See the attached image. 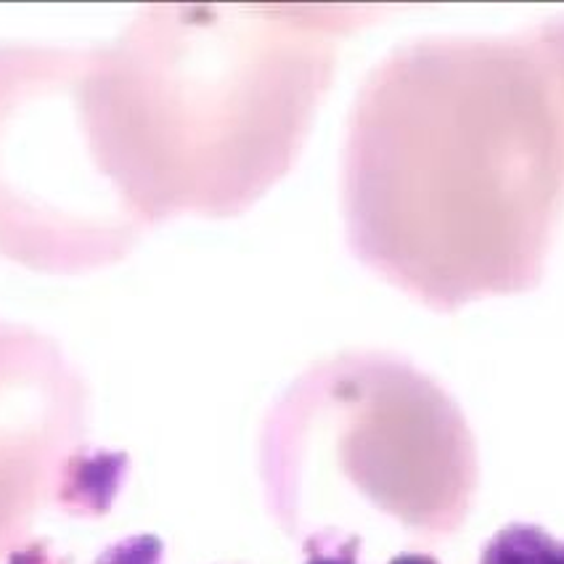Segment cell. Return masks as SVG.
Here are the masks:
<instances>
[{"instance_id":"cell-1","label":"cell","mask_w":564,"mask_h":564,"mask_svg":"<svg viewBox=\"0 0 564 564\" xmlns=\"http://www.w3.org/2000/svg\"><path fill=\"white\" fill-rule=\"evenodd\" d=\"M265 6H143L90 45L98 165L143 226L252 205L290 165L326 58Z\"/></svg>"},{"instance_id":"cell-2","label":"cell","mask_w":564,"mask_h":564,"mask_svg":"<svg viewBox=\"0 0 564 564\" xmlns=\"http://www.w3.org/2000/svg\"><path fill=\"white\" fill-rule=\"evenodd\" d=\"M88 48L0 43V258L37 273L115 265L147 231L98 165Z\"/></svg>"},{"instance_id":"cell-3","label":"cell","mask_w":564,"mask_h":564,"mask_svg":"<svg viewBox=\"0 0 564 564\" xmlns=\"http://www.w3.org/2000/svg\"><path fill=\"white\" fill-rule=\"evenodd\" d=\"M83 377L45 334L0 321V560L28 543L85 435Z\"/></svg>"},{"instance_id":"cell-4","label":"cell","mask_w":564,"mask_h":564,"mask_svg":"<svg viewBox=\"0 0 564 564\" xmlns=\"http://www.w3.org/2000/svg\"><path fill=\"white\" fill-rule=\"evenodd\" d=\"M130 471L128 454H111L80 445L67 456L58 471L54 503L64 514L77 520L104 517L120 494L124 477Z\"/></svg>"},{"instance_id":"cell-5","label":"cell","mask_w":564,"mask_h":564,"mask_svg":"<svg viewBox=\"0 0 564 564\" xmlns=\"http://www.w3.org/2000/svg\"><path fill=\"white\" fill-rule=\"evenodd\" d=\"M165 543L156 535H133L104 549L96 564H162Z\"/></svg>"},{"instance_id":"cell-6","label":"cell","mask_w":564,"mask_h":564,"mask_svg":"<svg viewBox=\"0 0 564 564\" xmlns=\"http://www.w3.org/2000/svg\"><path fill=\"white\" fill-rule=\"evenodd\" d=\"M305 564H358L360 538H339L334 533H316L305 541Z\"/></svg>"},{"instance_id":"cell-7","label":"cell","mask_w":564,"mask_h":564,"mask_svg":"<svg viewBox=\"0 0 564 564\" xmlns=\"http://www.w3.org/2000/svg\"><path fill=\"white\" fill-rule=\"evenodd\" d=\"M6 560H9V564H64V560H58L54 554V549H51L48 541L22 543V546L11 551Z\"/></svg>"},{"instance_id":"cell-8","label":"cell","mask_w":564,"mask_h":564,"mask_svg":"<svg viewBox=\"0 0 564 564\" xmlns=\"http://www.w3.org/2000/svg\"><path fill=\"white\" fill-rule=\"evenodd\" d=\"M390 564H437V562L427 554H400Z\"/></svg>"}]
</instances>
